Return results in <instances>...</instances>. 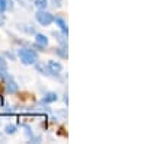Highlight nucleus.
<instances>
[{"label": "nucleus", "instance_id": "1", "mask_svg": "<svg viewBox=\"0 0 146 144\" xmlns=\"http://www.w3.org/2000/svg\"><path fill=\"white\" fill-rule=\"evenodd\" d=\"M18 55H19V60L23 63V64H35L36 61H38V55H36V53L34 50H31V48H19L18 50Z\"/></svg>", "mask_w": 146, "mask_h": 144}, {"label": "nucleus", "instance_id": "2", "mask_svg": "<svg viewBox=\"0 0 146 144\" xmlns=\"http://www.w3.org/2000/svg\"><path fill=\"white\" fill-rule=\"evenodd\" d=\"M36 20H38L40 25L48 26V25H51V23L54 22V16L50 13V12H47V10L41 9L38 13H36Z\"/></svg>", "mask_w": 146, "mask_h": 144}, {"label": "nucleus", "instance_id": "3", "mask_svg": "<svg viewBox=\"0 0 146 144\" xmlns=\"http://www.w3.org/2000/svg\"><path fill=\"white\" fill-rule=\"evenodd\" d=\"M47 45H48V38H47V35H44V34H36V35H35L34 47H35V48H40V50H44Z\"/></svg>", "mask_w": 146, "mask_h": 144}, {"label": "nucleus", "instance_id": "4", "mask_svg": "<svg viewBox=\"0 0 146 144\" xmlns=\"http://www.w3.org/2000/svg\"><path fill=\"white\" fill-rule=\"evenodd\" d=\"M47 68H48V71H50V74H58L60 71L63 70V67H62V64L60 63H57V61H48L47 63Z\"/></svg>", "mask_w": 146, "mask_h": 144}, {"label": "nucleus", "instance_id": "5", "mask_svg": "<svg viewBox=\"0 0 146 144\" xmlns=\"http://www.w3.org/2000/svg\"><path fill=\"white\" fill-rule=\"evenodd\" d=\"M6 90L9 93H16L18 92V85H16V82L13 79H9L6 82Z\"/></svg>", "mask_w": 146, "mask_h": 144}, {"label": "nucleus", "instance_id": "6", "mask_svg": "<svg viewBox=\"0 0 146 144\" xmlns=\"http://www.w3.org/2000/svg\"><path fill=\"white\" fill-rule=\"evenodd\" d=\"M57 101V95L54 92H48L44 98H42V103H53Z\"/></svg>", "mask_w": 146, "mask_h": 144}, {"label": "nucleus", "instance_id": "7", "mask_svg": "<svg viewBox=\"0 0 146 144\" xmlns=\"http://www.w3.org/2000/svg\"><path fill=\"white\" fill-rule=\"evenodd\" d=\"M54 22L60 26V29H62L64 34H67V25H66V22H64L62 18H54Z\"/></svg>", "mask_w": 146, "mask_h": 144}, {"label": "nucleus", "instance_id": "8", "mask_svg": "<svg viewBox=\"0 0 146 144\" xmlns=\"http://www.w3.org/2000/svg\"><path fill=\"white\" fill-rule=\"evenodd\" d=\"M7 9H12V3L9 0H0V12H5Z\"/></svg>", "mask_w": 146, "mask_h": 144}, {"label": "nucleus", "instance_id": "9", "mask_svg": "<svg viewBox=\"0 0 146 144\" xmlns=\"http://www.w3.org/2000/svg\"><path fill=\"white\" fill-rule=\"evenodd\" d=\"M5 131H6V134H15V133H16V125L9 124V125H6Z\"/></svg>", "mask_w": 146, "mask_h": 144}, {"label": "nucleus", "instance_id": "10", "mask_svg": "<svg viewBox=\"0 0 146 144\" xmlns=\"http://www.w3.org/2000/svg\"><path fill=\"white\" fill-rule=\"evenodd\" d=\"M56 53H57L60 57H63V58H66V57H67V50H66L64 47H60V48H57Z\"/></svg>", "mask_w": 146, "mask_h": 144}, {"label": "nucleus", "instance_id": "11", "mask_svg": "<svg viewBox=\"0 0 146 144\" xmlns=\"http://www.w3.org/2000/svg\"><path fill=\"white\" fill-rule=\"evenodd\" d=\"M47 0H35V6L40 7V9H45L47 7Z\"/></svg>", "mask_w": 146, "mask_h": 144}, {"label": "nucleus", "instance_id": "12", "mask_svg": "<svg viewBox=\"0 0 146 144\" xmlns=\"http://www.w3.org/2000/svg\"><path fill=\"white\" fill-rule=\"evenodd\" d=\"M0 68H7V66H6V60L0 55Z\"/></svg>", "mask_w": 146, "mask_h": 144}, {"label": "nucleus", "instance_id": "13", "mask_svg": "<svg viewBox=\"0 0 146 144\" xmlns=\"http://www.w3.org/2000/svg\"><path fill=\"white\" fill-rule=\"evenodd\" d=\"M3 23H5V18L2 15V12H0V26H3Z\"/></svg>", "mask_w": 146, "mask_h": 144}]
</instances>
